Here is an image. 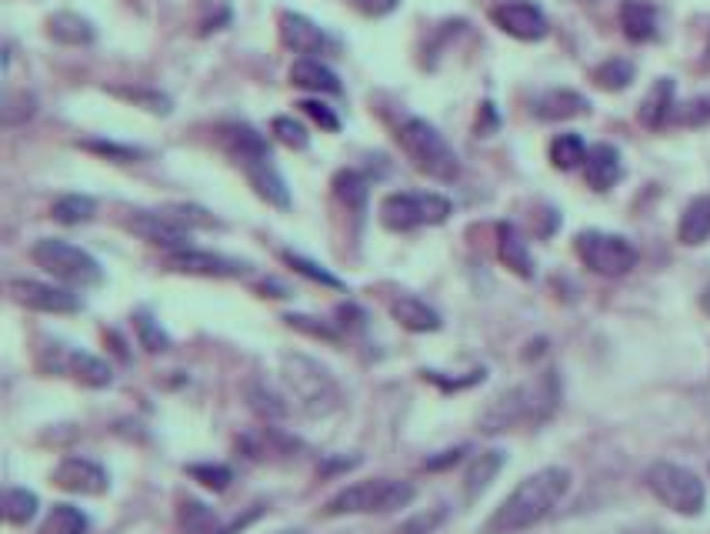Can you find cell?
<instances>
[{"label": "cell", "mask_w": 710, "mask_h": 534, "mask_svg": "<svg viewBox=\"0 0 710 534\" xmlns=\"http://www.w3.org/2000/svg\"><path fill=\"white\" fill-rule=\"evenodd\" d=\"M570 471L567 467H540L527 474L497 507L494 514L480 524L477 534H520L540 524L570 491Z\"/></svg>", "instance_id": "1"}, {"label": "cell", "mask_w": 710, "mask_h": 534, "mask_svg": "<svg viewBox=\"0 0 710 534\" xmlns=\"http://www.w3.org/2000/svg\"><path fill=\"white\" fill-rule=\"evenodd\" d=\"M557 404H560V381L554 371H547L537 381H527V384H517V387L497 394L484 407L477 424L484 434H504V431H514L524 424L547 421L557 411Z\"/></svg>", "instance_id": "2"}, {"label": "cell", "mask_w": 710, "mask_h": 534, "mask_svg": "<svg viewBox=\"0 0 710 534\" xmlns=\"http://www.w3.org/2000/svg\"><path fill=\"white\" fill-rule=\"evenodd\" d=\"M221 144L234 158V164L244 171V178L251 181V188L261 201H267L277 211L291 208L287 181L277 171V164L271 158V144L264 141V134H257L251 124H227V128H221Z\"/></svg>", "instance_id": "3"}, {"label": "cell", "mask_w": 710, "mask_h": 534, "mask_svg": "<svg viewBox=\"0 0 710 534\" xmlns=\"http://www.w3.org/2000/svg\"><path fill=\"white\" fill-rule=\"evenodd\" d=\"M281 384L284 401H291L307 417H327L341 407V387L324 364L307 354H284L281 357Z\"/></svg>", "instance_id": "4"}, {"label": "cell", "mask_w": 710, "mask_h": 534, "mask_svg": "<svg viewBox=\"0 0 710 534\" xmlns=\"http://www.w3.org/2000/svg\"><path fill=\"white\" fill-rule=\"evenodd\" d=\"M417 497V487L410 481L397 477H371L341 487L324 504V517H347V514H394L400 507H410Z\"/></svg>", "instance_id": "5"}, {"label": "cell", "mask_w": 710, "mask_h": 534, "mask_svg": "<svg viewBox=\"0 0 710 534\" xmlns=\"http://www.w3.org/2000/svg\"><path fill=\"white\" fill-rule=\"evenodd\" d=\"M397 144H400V151L407 154V161L420 174H427V178H434L440 184H450V181L460 178V158H457V151L447 144V138L430 121L407 118L397 128Z\"/></svg>", "instance_id": "6"}, {"label": "cell", "mask_w": 710, "mask_h": 534, "mask_svg": "<svg viewBox=\"0 0 710 534\" xmlns=\"http://www.w3.org/2000/svg\"><path fill=\"white\" fill-rule=\"evenodd\" d=\"M643 484H647V491H650L663 507H670L673 514L697 517V514H703V507H707V487H703L700 474L690 471V467H683V464L653 461V464L643 471Z\"/></svg>", "instance_id": "7"}, {"label": "cell", "mask_w": 710, "mask_h": 534, "mask_svg": "<svg viewBox=\"0 0 710 534\" xmlns=\"http://www.w3.org/2000/svg\"><path fill=\"white\" fill-rule=\"evenodd\" d=\"M450 214H454V204L434 191H404V194L397 191L377 204V221L394 234H407L417 228H437Z\"/></svg>", "instance_id": "8"}, {"label": "cell", "mask_w": 710, "mask_h": 534, "mask_svg": "<svg viewBox=\"0 0 710 534\" xmlns=\"http://www.w3.org/2000/svg\"><path fill=\"white\" fill-rule=\"evenodd\" d=\"M31 258L41 271H48L54 281L71 288H98L104 281V268L98 264V258L61 238H41L31 248Z\"/></svg>", "instance_id": "9"}, {"label": "cell", "mask_w": 710, "mask_h": 534, "mask_svg": "<svg viewBox=\"0 0 710 534\" xmlns=\"http://www.w3.org/2000/svg\"><path fill=\"white\" fill-rule=\"evenodd\" d=\"M574 251H577L580 264L600 278H623L637 268V248L620 234L580 231L574 238Z\"/></svg>", "instance_id": "10"}, {"label": "cell", "mask_w": 710, "mask_h": 534, "mask_svg": "<svg viewBox=\"0 0 710 534\" xmlns=\"http://www.w3.org/2000/svg\"><path fill=\"white\" fill-rule=\"evenodd\" d=\"M38 367L44 374H58V377H71L84 387H111L114 371L108 361H101L98 354H88L81 347H68V344H51L41 351Z\"/></svg>", "instance_id": "11"}, {"label": "cell", "mask_w": 710, "mask_h": 534, "mask_svg": "<svg viewBox=\"0 0 710 534\" xmlns=\"http://www.w3.org/2000/svg\"><path fill=\"white\" fill-rule=\"evenodd\" d=\"M124 228L131 234H138L141 241L164 248L171 254L191 248V228L184 221H178L174 214H164V211H131L124 218Z\"/></svg>", "instance_id": "12"}, {"label": "cell", "mask_w": 710, "mask_h": 534, "mask_svg": "<svg viewBox=\"0 0 710 534\" xmlns=\"http://www.w3.org/2000/svg\"><path fill=\"white\" fill-rule=\"evenodd\" d=\"M490 21L507 38L524 41V44H537V41H544L550 34L547 14L537 4H530V0H507V4L490 8Z\"/></svg>", "instance_id": "13"}, {"label": "cell", "mask_w": 710, "mask_h": 534, "mask_svg": "<svg viewBox=\"0 0 710 534\" xmlns=\"http://www.w3.org/2000/svg\"><path fill=\"white\" fill-rule=\"evenodd\" d=\"M54 487L68 491V494H81V497H101L111 491V474L108 467H101L98 461L91 457H64L54 474H51Z\"/></svg>", "instance_id": "14"}, {"label": "cell", "mask_w": 710, "mask_h": 534, "mask_svg": "<svg viewBox=\"0 0 710 534\" xmlns=\"http://www.w3.org/2000/svg\"><path fill=\"white\" fill-rule=\"evenodd\" d=\"M277 31H281V44L294 54H304V58H314V54H337V41L321 28L314 24L311 18L304 14H294V11H284L281 21H277Z\"/></svg>", "instance_id": "15"}, {"label": "cell", "mask_w": 710, "mask_h": 534, "mask_svg": "<svg viewBox=\"0 0 710 534\" xmlns=\"http://www.w3.org/2000/svg\"><path fill=\"white\" fill-rule=\"evenodd\" d=\"M11 298L28 308V311H38V314H78L84 308V301L64 288H54V284H41V281H11L8 284Z\"/></svg>", "instance_id": "16"}, {"label": "cell", "mask_w": 710, "mask_h": 534, "mask_svg": "<svg viewBox=\"0 0 710 534\" xmlns=\"http://www.w3.org/2000/svg\"><path fill=\"white\" fill-rule=\"evenodd\" d=\"M168 268L178 271V274H194V278H244V274H251L247 261L211 254V251H197V248L168 254Z\"/></svg>", "instance_id": "17"}, {"label": "cell", "mask_w": 710, "mask_h": 534, "mask_svg": "<svg viewBox=\"0 0 710 534\" xmlns=\"http://www.w3.org/2000/svg\"><path fill=\"white\" fill-rule=\"evenodd\" d=\"M623 178V161L613 144H594L584 161V181L594 191H610Z\"/></svg>", "instance_id": "18"}, {"label": "cell", "mask_w": 710, "mask_h": 534, "mask_svg": "<svg viewBox=\"0 0 710 534\" xmlns=\"http://www.w3.org/2000/svg\"><path fill=\"white\" fill-rule=\"evenodd\" d=\"M590 114V101L570 88H554V91H544L537 101H534V118L537 121H570V118H584Z\"/></svg>", "instance_id": "19"}, {"label": "cell", "mask_w": 710, "mask_h": 534, "mask_svg": "<svg viewBox=\"0 0 710 534\" xmlns=\"http://www.w3.org/2000/svg\"><path fill=\"white\" fill-rule=\"evenodd\" d=\"M673 94H677V84L673 78H657L650 84V91L643 94L640 108H637V121L647 128V131H657L670 121L673 114Z\"/></svg>", "instance_id": "20"}, {"label": "cell", "mask_w": 710, "mask_h": 534, "mask_svg": "<svg viewBox=\"0 0 710 534\" xmlns=\"http://www.w3.org/2000/svg\"><path fill=\"white\" fill-rule=\"evenodd\" d=\"M390 318L404 328V331H414V334H434V331H440V314L427 304V301H420V298H410V294H400V298H394L390 301Z\"/></svg>", "instance_id": "21"}, {"label": "cell", "mask_w": 710, "mask_h": 534, "mask_svg": "<svg viewBox=\"0 0 710 534\" xmlns=\"http://www.w3.org/2000/svg\"><path fill=\"white\" fill-rule=\"evenodd\" d=\"M620 28L633 44H647L657 38V11L650 0H620Z\"/></svg>", "instance_id": "22"}, {"label": "cell", "mask_w": 710, "mask_h": 534, "mask_svg": "<svg viewBox=\"0 0 710 534\" xmlns=\"http://www.w3.org/2000/svg\"><path fill=\"white\" fill-rule=\"evenodd\" d=\"M48 38L58 44H68V48H88V44H94L98 31L88 18H81L74 11H58L48 18Z\"/></svg>", "instance_id": "23"}, {"label": "cell", "mask_w": 710, "mask_h": 534, "mask_svg": "<svg viewBox=\"0 0 710 534\" xmlns=\"http://www.w3.org/2000/svg\"><path fill=\"white\" fill-rule=\"evenodd\" d=\"M504 464H507V454H504L500 447L480 451V454L467 464V474H464V494H467V501H477V497L494 484V477L500 474Z\"/></svg>", "instance_id": "24"}, {"label": "cell", "mask_w": 710, "mask_h": 534, "mask_svg": "<svg viewBox=\"0 0 710 534\" xmlns=\"http://www.w3.org/2000/svg\"><path fill=\"white\" fill-rule=\"evenodd\" d=\"M677 241L687 248H700L710 241V194H700L683 208L677 221Z\"/></svg>", "instance_id": "25"}, {"label": "cell", "mask_w": 710, "mask_h": 534, "mask_svg": "<svg viewBox=\"0 0 710 534\" xmlns=\"http://www.w3.org/2000/svg\"><path fill=\"white\" fill-rule=\"evenodd\" d=\"M291 84L294 88H304V91H314V94H341L344 88H341V78L327 68V64H321L317 58H301V61H294V68H291Z\"/></svg>", "instance_id": "26"}, {"label": "cell", "mask_w": 710, "mask_h": 534, "mask_svg": "<svg viewBox=\"0 0 710 534\" xmlns=\"http://www.w3.org/2000/svg\"><path fill=\"white\" fill-rule=\"evenodd\" d=\"M497 254H500L504 268L514 271L517 278H524V281L534 278V258H530L527 241L517 234L514 224H500V228H497Z\"/></svg>", "instance_id": "27"}, {"label": "cell", "mask_w": 710, "mask_h": 534, "mask_svg": "<svg viewBox=\"0 0 710 534\" xmlns=\"http://www.w3.org/2000/svg\"><path fill=\"white\" fill-rule=\"evenodd\" d=\"M104 91H108L111 98L124 101V104H134V108L148 111V114H161V118H168V114L174 111V101H171L168 94L154 91V88H131V84H111V88H104Z\"/></svg>", "instance_id": "28"}, {"label": "cell", "mask_w": 710, "mask_h": 534, "mask_svg": "<svg viewBox=\"0 0 710 534\" xmlns=\"http://www.w3.org/2000/svg\"><path fill=\"white\" fill-rule=\"evenodd\" d=\"M38 507H41V497L28 487H8L4 491V504H0V511H4V521L14 524V527H24L38 517Z\"/></svg>", "instance_id": "29"}, {"label": "cell", "mask_w": 710, "mask_h": 534, "mask_svg": "<svg viewBox=\"0 0 710 534\" xmlns=\"http://www.w3.org/2000/svg\"><path fill=\"white\" fill-rule=\"evenodd\" d=\"M587 144H584V138L580 134H557L554 141H550V164L557 168V171H577V168H584V161H587Z\"/></svg>", "instance_id": "30"}, {"label": "cell", "mask_w": 710, "mask_h": 534, "mask_svg": "<svg viewBox=\"0 0 710 534\" xmlns=\"http://www.w3.org/2000/svg\"><path fill=\"white\" fill-rule=\"evenodd\" d=\"M91 521L81 507L74 504H54L41 524V534H88Z\"/></svg>", "instance_id": "31"}, {"label": "cell", "mask_w": 710, "mask_h": 534, "mask_svg": "<svg viewBox=\"0 0 710 534\" xmlns=\"http://www.w3.org/2000/svg\"><path fill=\"white\" fill-rule=\"evenodd\" d=\"M633 64L630 61H623V58H610V61H604V64H597L594 68V74H590V81L600 88V91H607V94H617V91H627L630 84H633Z\"/></svg>", "instance_id": "32"}, {"label": "cell", "mask_w": 710, "mask_h": 534, "mask_svg": "<svg viewBox=\"0 0 710 534\" xmlns=\"http://www.w3.org/2000/svg\"><path fill=\"white\" fill-rule=\"evenodd\" d=\"M54 221L58 224H68V228H78V224H88V221H94V214H98V204H94V198H88V194H64V198H58L54 201Z\"/></svg>", "instance_id": "33"}, {"label": "cell", "mask_w": 710, "mask_h": 534, "mask_svg": "<svg viewBox=\"0 0 710 534\" xmlns=\"http://www.w3.org/2000/svg\"><path fill=\"white\" fill-rule=\"evenodd\" d=\"M281 258H284V264H291L297 274H304V278H307V281H314V284H324V288H334V291H341V288H344V281H341L337 274H331L324 264H317V261H311V258H304V254L284 251Z\"/></svg>", "instance_id": "34"}, {"label": "cell", "mask_w": 710, "mask_h": 534, "mask_svg": "<svg viewBox=\"0 0 710 534\" xmlns=\"http://www.w3.org/2000/svg\"><path fill=\"white\" fill-rule=\"evenodd\" d=\"M34 111H38V101H34L31 94H14V91H8L4 101H0V124H4V128H18V124L31 121Z\"/></svg>", "instance_id": "35"}, {"label": "cell", "mask_w": 710, "mask_h": 534, "mask_svg": "<svg viewBox=\"0 0 710 534\" xmlns=\"http://www.w3.org/2000/svg\"><path fill=\"white\" fill-rule=\"evenodd\" d=\"M181 524L191 531V534H217V514L201 504V501H184L181 504Z\"/></svg>", "instance_id": "36"}, {"label": "cell", "mask_w": 710, "mask_h": 534, "mask_svg": "<svg viewBox=\"0 0 710 534\" xmlns=\"http://www.w3.org/2000/svg\"><path fill=\"white\" fill-rule=\"evenodd\" d=\"M334 191H337V198H341L347 208L364 211V204H367V181H364L357 171H341V174L334 178Z\"/></svg>", "instance_id": "37"}, {"label": "cell", "mask_w": 710, "mask_h": 534, "mask_svg": "<svg viewBox=\"0 0 710 534\" xmlns=\"http://www.w3.org/2000/svg\"><path fill=\"white\" fill-rule=\"evenodd\" d=\"M271 134H274L284 148H291V151H307V144H311L307 128H304L301 121H294V118H274V121H271Z\"/></svg>", "instance_id": "38"}, {"label": "cell", "mask_w": 710, "mask_h": 534, "mask_svg": "<svg viewBox=\"0 0 710 534\" xmlns=\"http://www.w3.org/2000/svg\"><path fill=\"white\" fill-rule=\"evenodd\" d=\"M81 151H91V154H101V158H111L118 164H131L138 158H144L141 148H128V144H114V141H78Z\"/></svg>", "instance_id": "39"}, {"label": "cell", "mask_w": 710, "mask_h": 534, "mask_svg": "<svg viewBox=\"0 0 710 534\" xmlns=\"http://www.w3.org/2000/svg\"><path fill=\"white\" fill-rule=\"evenodd\" d=\"M187 474L194 481H201L204 487H211V491H227L231 481H234V471L227 464H191Z\"/></svg>", "instance_id": "40"}, {"label": "cell", "mask_w": 710, "mask_h": 534, "mask_svg": "<svg viewBox=\"0 0 710 534\" xmlns=\"http://www.w3.org/2000/svg\"><path fill=\"white\" fill-rule=\"evenodd\" d=\"M134 328H138L141 347H148L151 354H158V351H168V347H171V337L154 324V318H151V314H138V318H134Z\"/></svg>", "instance_id": "41"}, {"label": "cell", "mask_w": 710, "mask_h": 534, "mask_svg": "<svg viewBox=\"0 0 710 534\" xmlns=\"http://www.w3.org/2000/svg\"><path fill=\"white\" fill-rule=\"evenodd\" d=\"M447 517V511L444 507H434V511H420V514H414V517H407L400 527H397V534H434L437 531V524Z\"/></svg>", "instance_id": "42"}, {"label": "cell", "mask_w": 710, "mask_h": 534, "mask_svg": "<svg viewBox=\"0 0 710 534\" xmlns=\"http://www.w3.org/2000/svg\"><path fill=\"white\" fill-rule=\"evenodd\" d=\"M297 108H301V111H304V114H307L314 124H321L324 131H331V134H337V131H341V121H337V114H334V111H331L324 101H301Z\"/></svg>", "instance_id": "43"}, {"label": "cell", "mask_w": 710, "mask_h": 534, "mask_svg": "<svg viewBox=\"0 0 710 534\" xmlns=\"http://www.w3.org/2000/svg\"><path fill=\"white\" fill-rule=\"evenodd\" d=\"M284 321H287L291 328H297V331L311 334V337H324V341H337V337H341L334 328H327V324H321L317 318H307V314H287Z\"/></svg>", "instance_id": "44"}, {"label": "cell", "mask_w": 710, "mask_h": 534, "mask_svg": "<svg viewBox=\"0 0 710 534\" xmlns=\"http://www.w3.org/2000/svg\"><path fill=\"white\" fill-rule=\"evenodd\" d=\"M354 11H361L364 18H387L397 11L400 0H347Z\"/></svg>", "instance_id": "45"}, {"label": "cell", "mask_w": 710, "mask_h": 534, "mask_svg": "<svg viewBox=\"0 0 710 534\" xmlns=\"http://www.w3.org/2000/svg\"><path fill=\"white\" fill-rule=\"evenodd\" d=\"M467 451H470L467 444H460V447H450V451H440V457H427V467H430V471H440V467L460 464Z\"/></svg>", "instance_id": "46"}, {"label": "cell", "mask_w": 710, "mask_h": 534, "mask_svg": "<svg viewBox=\"0 0 710 534\" xmlns=\"http://www.w3.org/2000/svg\"><path fill=\"white\" fill-rule=\"evenodd\" d=\"M497 128H500V118H497L494 104L487 101V104L480 108V118H477V134H480V138H487V134H494Z\"/></svg>", "instance_id": "47"}, {"label": "cell", "mask_w": 710, "mask_h": 534, "mask_svg": "<svg viewBox=\"0 0 710 534\" xmlns=\"http://www.w3.org/2000/svg\"><path fill=\"white\" fill-rule=\"evenodd\" d=\"M700 311H703V314H710V284L700 291Z\"/></svg>", "instance_id": "48"}, {"label": "cell", "mask_w": 710, "mask_h": 534, "mask_svg": "<svg viewBox=\"0 0 710 534\" xmlns=\"http://www.w3.org/2000/svg\"><path fill=\"white\" fill-rule=\"evenodd\" d=\"M274 534H307V531H301V527H284V531H274Z\"/></svg>", "instance_id": "49"}, {"label": "cell", "mask_w": 710, "mask_h": 534, "mask_svg": "<svg viewBox=\"0 0 710 534\" xmlns=\"http://www.w3.org/2000/svg\"><path fill=\"white\" fill-rule=\"evenodd\" d=\"M703 68L710 71V48H707V54H703Z\"/></svg>", "instance_id": "50"}]
</instances>
